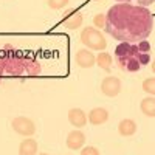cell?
Wrapping results in <instances>:
<instances>
[{
    "instance_id": "cell-1",
    "label": "cell",
    "mask_w": 155,
    "mask_h": 155,
    "mask_svg": "<svg viewBox=\"0 0 155 155\" xmlns=\"http://www.w3.org/2000/svg\"><path fill=\"white\" fill-rule=\"evenodd\" d=\"M153 28V16L144 6L118 3L106 14L104 30L120 42L138 44L146 41Z\"/></svg>"
},
{
    "instance_id": "cell-2",
    "label": "cell",
    "mask_w": 155,
    "mask_h": 155,
    "mask_svg": "<svg viewBox=\"0 0 155 155\" xmlns=\"http://www.w3.org/2000/svg\"><path fill=\"white\" fill-rule=\"evenodd\" d=\"M42 73V65L33 58L28 56H20L14 50L12 45L3 47V56L0 58V79L2 76H39Z\"/></svg>"
},
{
    "instance_id": "cell-3",
    "label": "cell",
    "mask_w": 155,
    "mask_h": 155,
    "mask_svg": "<svg viewBox=\"0 0 155 155\" xmlns=\"http://www.w3.org/2000/svg\"><path fill=\"white\" fill-rule=\"evenodd\" d=\"M115 58L123 71H130V73L141 70L150 62L149 53H143L137 44H129V42H120V45L115 48Z\"/></svg>"
},
{
    "instance_id": "cell-4",
    "label": "cell",
    "mask_w": 155,
    "mask_h": 155,
    "mask_svg": "<svg viewBox=\"0 0 155 155\" xmlns=\"http://www.w3.org/2000/svg\"><path fill=\"white\" fill-rule=\"evenodd\" d=\"M81 42L88 50H95V51H102L107 47V41L102 36V33L92 27H87L81 31Z\"/></svg>"
},
{
    "instance_id": "cell-5",
    "label": "cell",
    "mask_w": 155,
    "mask_h": 155,
    "mask_svg": "<svg viewBox=\"0 0 155 155\" xmlns=\"http://www.w3.org/2000/svg\"><path fill=\"white\" fill-rule=\"evenodd\" d=\"M11 127L16 134L22 137H31L36 132V124L30 118H27V116H16L11 121Z\"/></svg>"
},
{
    "instance_id": "cell-6",
    "label": "cell",
    "mask_w": 155,
    "mask_h": 155,
    "mask_svg": "<svg viewBox=\"0 0 155 155\" xmlns=\"http://www.w3.org/2000/svg\"><path fill=\"white\" fill-rule=\"evenodd\" d=\"M101 92L104 93L109 98H115L118 96L121 92V81L120 78H115V76H107L102 79L101 82Z\"/></svg>"
},
{
    "instance_id": "cell-7",
    "label": "cell",
    "mask_w": 155,
    "mask_h": 155,
    "mask_svg": "<svg viewBox=\"0 0 155 155\" xmlns=\"http://www.w3.org/2000/svg\"><path fill=\"white\" fill-rule=\"evenodd\" d=\"M82 14L79 11H76V9H71L68 8L65 12H64V20H62V25L65 28L68 30H76V28H79L81 25H82Z\"/></svg>"
},
{
    "instance_id": "cell-8",
    "label": "cell",
    "mask_w": 155,
    "mask_h": 155,
    "mask_svg": "<svg viewBox=\"0 0 155 155\" xmlns=\"http://www.w3.org/2000/svg\"><path fill=\"white\" fill-rule=\"evenodd\" d=\"M76 64L81 68H92L96 64V56L90 50H85V48L78 50V53H76Z\"/></svg>"
},
{
    "instance_id": "cell-9",
    "label": "cell",
    "mask_w": 155,
    "mask_h": 155,
    "mask_svg": "<svg viewBox=\"0 0 155 155\" xmlns=\"http://www.w3.org/2000/svg\"><path fill=\"white\" fill-rule=\"evenodd\" d=\"M85 144V135L84 132H81L79 129H76V130H71L67 137V147L71 149V150H79L82 149Z\"/></svg>"
},
{
    "instance_id": "cell-10",
    "label": "cell",
    "mask_w": 155,
    "mask_h": 155,
    "mask_svg": "<svg viewBox=\"0 0 155 155\" xmlns=\"http://www.w3.org/2000/svg\"><path fill=\"white\" fill-rule=\"evenodd\" d=\"M87 120H88L90 124H93V126H101V124H104L109 120V112L104 107H95V109L90 110V113L87 115Z\"/></svg>"
},
{
    "instance_id": "cell-11",
    "label": "cell",
    "mask_w": 155,
    "mask_h": 155,
    "mask_svg": "<svg viewBox=\"0 0 155 155\" xmlns=\"http://www.w3.org/2000/svg\"><path fill=\"white\" fill-rule=\"evenodd\" d=\"M68 121L73 127H84L87 124V115L82 109H70L68 110Z\"/></svg>"
},
{
    "instance_id": "cell-12",
    "label": "cell",
    "mask_w": 155,
    "mask_h": 155,
    "mask_svg": "<svg viewBox=\"0 0 155 155\" xmlns=\"http://www.w3.org/2000/svg\"><path fill=\"white\" fill-rule=\"evenodd\" d=\"M118 132L121 137H132L137 132V123L130 118H124L118 124Z\"/></svg>"
},
{
    "instance_id": "cell-13",
    "label": "cell",
    "mask_w": 155,
    "mask_h": 155,
    "mask_svg": "<svg viewBox=\"0 0 155 155\" xmlns=\"http://www.w3.org/2000/svg\"><path fill=\"white\" fill-rule=\"evenodd\" d=\"M19 155H37V141L27 137L19 144Z\"/></svg>"
},
{
    "instance_id": "cell-14",
    "label": "cell",
    "mask_w": 155,
    "mask_h": 155,
    "mask_svg": "<svg viewBox=\"0 0 155 155\" xmlns=\"http://www.w3.org/2000/svg\"><path fill=\"white\" fill-rule=\"evenodd\" d=\"M140 109H141V112H143V115L153 118L155 116V98L153 96L144 98L143 101H141V104H140Z\"/></svg>"
},
{
    "instance_id": "cell-15",
    "label": "cell",
    "mask_w": 155,
    "mask_h": 155,
    "mask_svg": "<svg viewBox=\"0 0 155 155\" xmlns=\"http://www.w3.org/2000/svg\"><path fill=\"white\" fill-rule=\"evenodd\" d=\"M112 64H113V58L109 53H99L96 56V65L104 70V71H110L112 70Z\"/></svg>"
},
{
    "instance_id": "cell-16",
    "label": "cell",
    "mask_w": 155,
    "mask_h": 155,
    "mask_svg": "<svg viewBox=\"0 0 155 155\" xmlns=\"http://www.w3.org/2000/svg\"><path fill=\"white\" fill-rule=\"evenodd\" d=\"M141 87H143V90L147 95L155 96V78H147V79H144Z\"/></svg>"
},
{
    "instance_id": "cell-17",
    "label": "cell",
    "mask_w": 155,
    "mask_h": 155,
    "mask_svg": "<svg viewBox=\"0 0 155 155\" xmlns=\"http://www.w3.org/2000/svg\"><path fill=\"white\" fill-rule=\"evenodd\" d=\"M120 3H127V5H137V6H144L147 8L149 5H152L155 0H116Z\"/></svg>"
},
{
    "instance_id": "cell-18",
    "label": "cell",
    "mask_w": 155,
    "mask_h": 155,
    "mask_svg": "<svg viewBox=\"0 0 155 155\" xmlns=\"http://www.w3.org/2000/svg\"><path fill=\"white\" fill-rule=\"evenodd\" d=\"M68 3V0H48V6L51 9H62L65 8Z\"/></svg>"
},
{
    "instance_id": "cell-19",
    "label": "cell",
    "mask_w": 155,
    "mask_h": 155,
    "mask_svg": "<svg viewBox=\"0 0 155 155\" xmlns=\"http://www.w3.org/2000/svg\"><path fill=\"white\" fill-rule=\"evenodd\" d=\"M93 23H95V27L96 28H104L106 27V14H96L93 17Z\"/></svg>"
},
{
    "instance_id": "cell-20",
    "label": "cell",
    "mask_w": 155,
    "mask_h": 155,
    "mask_svg": "<svg viewBox=\"0 0 155 155\" xmlns=\"http://www.w3.org/2000/svg\"><path fill=\"white\" fill-rule=\"evenodd\" d=\"M81 155H101L99 150L93 146H87V147H82L81 149Z\"/></svg>"
},
{
    "instance_id": "cell-21",
    "label": "cell",
    "mask_w": 155,
    "mask_h": 155,
    "mask_svg": "<svg viewBox=\"0 0 155 155\" xmlns=\"http://www.w3.org/2000/svg\"><path fill=\"white\" fill-rule=\"evenodd\" d=\"M150 67H152V71H153V73H155V59H153V61H152V65H150Z\"/></svg>"
},
{
    "instance_id": "cell-22",
    "label": "cell",
    "mask_w": 155,
    "mask_h": 155,
    "mask_svg": "<svg viewBox=\"0 0 155 155\" xmlns=\"http://www.w3.org/2000/svg\"><path fill=\"white\" fill-rule=\"evenodd\" d=\"M39 155H50V153H45V152H41V153H39Z\"/></svg>"
},
{
    "instance_id": "cell-23",
    "label": "cell",
    "mask_w": 155,
    "mask_h": 155,
    "mask_svg": "<svg viewBox=\"0 0 155 155\" xmlns=\"http://www.w3.org/2000/svg\"><path fill=\"white\" fill-rule=\"evenodd\" d=\"M0 84H2V79H0Z\"/></svg>"
}]
</instances>
